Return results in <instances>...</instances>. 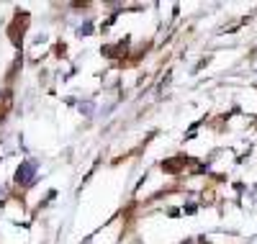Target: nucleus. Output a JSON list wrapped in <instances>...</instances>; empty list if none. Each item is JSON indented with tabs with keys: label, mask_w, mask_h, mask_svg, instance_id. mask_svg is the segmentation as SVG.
<instances>
[{
	"label": "nucleus",
	"mask_w": 257,
	"mask_h": 244,
	"mask_svg": "<svg viewBox=\"0 0 257 244\" xmlns=\"http://www.w3.org/2000/svg\"><path fill=\"white\" fill-rule=\"evenodd\" d=\"M36 170H39L36 160H24V162H21V167L16 170V183L31 185V183L36 180Z\"/></svg>",
	"instance_id": "obj_1"
},
{
	"label": "nucleus",
	"mask_w": 257,
	"mask_h": 244,
	"mask_svg": "<svg viewBox=\"0 0 257 244\" xmlns=\"http://www.w3.org/2000/svg\"><path fill=\"white\" fill-rule=\"evenodd\" d=\"M162 170H167V172H178L180 165H178V162H162Z\"/></svg>",
	"instance_id": "obj_2"
},
{
	"label": "nucleus",
	"mask_w": 257,
	"mask_h": 244,
	"mask_svg": "<svg viewBox=\"0 0 257 244\" xmlns=\"http://www.w3.org/2000/svg\"><path fill=\"white\" fill-rule=\"evenodd\" d=\"M80 110H85V113L90 116V113H93V103H85V105H80Z\"/></svg>",
	"instance_id": "obj_3"
}]
</instances>
